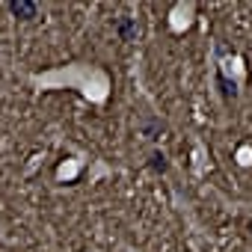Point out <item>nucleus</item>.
<instances>
[{
    "label": "nucleus",
    "instance_id": "nucleus-1",
    "mask_svg": "<svg viewBox=\"0 0 252 252\" xmlns=\"http://www.w3.org/2000/svg\"><path fill=\"white\" fill-rule=\"evenodd\" d=\"M9 12H12L15 18H21V21H30V18H36L39 6L33 3V0H12V3H9Z\"/></svg>",
    "mask_w": 252,
    "mask_h": 252
},
{
    "label": "nucleus",
    "instance_id": "nucleus-2",
    "mask_svg": "<svg viewBox=\"0 0 252 252\" xmlns=\"http://www.w3.org/2000/svg\"><path fill=\"white\" fill-rule=\"evenodd\" d=\"M119 33H122L125 39H128V42H131V39H137V27H134V21H131L128 15H125V18L119 21Z\"/></svg>",
    "mask_w": 252,
    "mask_h": 252
},
{
    "label": "nucleus",
    "instance_id": "nucleus-3",
    "mask_svg": "<svg viewBox=\"0 0 252 252\" xmlns=\"http://www.w3.org/2000/svg\"><path fill=\"white\" fill-rule=\"evenodd\" d=\"M166 166H169L166 158H163L160 152H155V155H152V169H155V172H166Z\"/></svg>",
    "mask_w": 252,
    "mask_h": 252
},
{
    "label": "nucleus",
    "instance_id": "nucleus-4",
    "mask_svg": "<svg viewBox=\"0 0 252 252\" xmlns=\"http://www.w3.org/2000/svg\"><path fill=\"white\" fill-rule=\"evenodd\" d=\"M220 83H222V92H225V95H234V83H228V80H222V77H220Z\"/></svg>",
    "mask_w": 252,
    "mask_h": 252
}]
</instances>
